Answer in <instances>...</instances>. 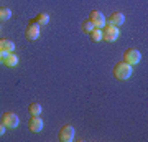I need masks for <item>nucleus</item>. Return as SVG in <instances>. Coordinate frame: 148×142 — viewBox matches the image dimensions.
Instances as JSON below:
<instances>
[{"label":"nucleus","instance_id":"nucleus-10","mask_svg":"<svg viewBox=\"0 0 148 142\" xmlns=\"http://www.w3.org/2000/svg\"><path fill=\"white\" fill-rule=\"evenodd\" d=\"M2 63L8 66V68H15L16 64H18V56H16L15 53H7V56L2 58Z\"/></svg>","mask_w":148,"mask_h":142},{"label":"nucleus","instance_id":"nucleus-14","mask_svg":"<svg viewBox=\"0 0 148 142\" xmlns=\"http://www.w3.org/2000/svg\"><path fill=\"white\" fill-rule=\"evenodd\" d=\"M12 18V10L8 7H0V21H7Z\"/></svg>","mask_w":148,"mask_h":142},{"label":"nucleus","instance_id":"nucleus-2","mask_svg":"<svg viewBox=\"0 0 148 142\" xmlns=\"http://www.w3.org/2000/svg\"><path fill=\"white\" fill-rule=\"evenodd\" d=\"M120 37V30H119V26L112 25V23H106V26L102 28V40H106V42H117Z\"/></svg>","mask_w":148,"mask_h":142},{"label":"nucleus","instance_id":"nucleus-11","mask_svg":"<svg viewBox=\"0 0 148 142\" xmlns=\"http://www.w3.org/2000/svg\"><path fill=\"white\" fill-rule=\"evenodd\" d=\"M0 51H15V43L7 38H0Z\"/></svg>","mask_w":148,"mask_h":142},{"label":"nucleus","instance_id":"nucleus-17","mask_svg":"<svg viewBox=\"0 0 148 142\" xmlns=\"http://www.w3.org/2000/svg\"><path fill=\"white\" fill-rule=\"evenodd\" d=\"M5 124H3V122H2V124H0V136H3V134H5Z\"/></svg>","mask_w":148,"mask_h":142},{"label":"nucleus","instance_id":"nucleus-7","mask_svg":"<svg viewBox=\"0 0 148 142\" xmlns=\"http://www.w3.org/2000/svg\"><path fill=\"white\" fill-rule=\"evenodd\" d=\"M2 122L5 124V127L15 129V127H18V124H20V119H18V116L13 114V112H5L3 117H2Z\"/></svg>","mask_w":148,"mask_h":142},{"label":"nucleus","instance_id":"nucleus-5","mask_svg":"<svg viewBox=\"0 0 148 142\" xmlns=\"http://www.w3.org/2000/svg\"><path fill=\"white\" fill-rule=\"evenodd\" d=\"M89 20L92 21V23H94V26L95 28H104V26H106V17H104V13H101V12L99 10H92L90 12V15H89Z\"/></svg>","mask_w":148,"mask_h":142},{"label":"nucleus","instance_id":"nucleus-4","mask_svg":"<svg viewBox=\"0 0 148 142\" xmlns=\"http://www.w3.org/2000/svg\"><path fill=\"white\" fill-rule=\"evenodd\" d=\"M74 137H76V131H74L73 126H63L59 129V141L61 142H73Z\"/></svg>","mask_w":148,"mask_h":142},{"label":"nucleus","instance_id":"nucleus-12","mask_svg":"<svg viewBox=\"0 0 148 142\" xmlns=\"http://www.w3.org/2000/svg\"><path fill=\"white\" fill-rule=\"evenodd\" d=\"M33 21H35L36 25H40V26H46L48 23H49V15H48V13H40Z\"/></svg>","mask_w":148,"mask_h":142},{"label":"nucleus","instance_id":"nucleus-8","mask_svg":"<svg viewBox=\"0 0 148 142\" xmlns=\"http://www.w3.org/2000/svg\"><path fill=\"white\" fill-rule=\"evenodd\" d=\"M43 119L40 116H32V119L28 121V129L33 132V134H38V132L43 131Z\"/></svg>","mask_w":148,"mask_h":142},{"label":"nucleus","instance_id":"nucleus-19","mask_svg":"<svg viewBox=\"0 0 148 142\" xmlns=\"http://www.w3.org/2000/svg\"><path fill=\"white\" fill-rule=\"evenodd\" d=\"M0 28H2V26H0Z\"/></svg>","mask_w":148,"mask_h":142},{"label":"nucleus","instance_id":"nucleus-9","mask_svg":"<svg viewBox=\"0 0 148 142\" xmlns=\"http://www.w3.org/2000/svg\"><path fill=\"white\" fill-rule=\"evenodd\" d=\"M109 23H112V25H115V26H122L125 23V15L122 12H114L110 15V18H109Z\"/></svg>","mask_w":148,"mask_h":142},{"label":"nucleus","instance_id":"nucleus-16","mask_svg":"<svg viewBox=\"0 0 148 142\" xmlns=\"http://www.w3.org/2000/svg\"><path fill=\"white\" fill-rule=\"evenodd\" d=\"M94 28L95 26H94V23H92L90 20H86L84 23H82V32H86V33H90Z\"/></svg>","mask_w":148,"mask_h":142},{"label":"nucleus","instance_id":"nucleus-6","mask_svg":"<svg viewBox=\"0 0 148 142\" xmlns=\"http://www.w3.org/2000/svg\"><path fill=\"white\" fill-rule=\"evenodd\" d=\"M25 37L30 42H36L38 38H40V25H36L35 21H32L27 26V30H25Z\"/></svg>","mask_w":148,"mask_h":142},{"label":"nucleus","instance_id":"nucleus-1","mask_svg":"<svg viewBox=\"0 0 148 142\" xmlns=\"http://www.w3.org/2000/svg\"><path fill=\"white\" fill-rule=\"evenodd\" d=\"M132 73H133V68L128 63H125V61L117 63L115 66H114V76H115V79L125 81V79H128L132 76Z\"/></svg>","mask_w":148,"mask_h":142},{"label":"nucleus","instance_id":"nucleus-18","mask_svg":"<svg viewBox=\"0 0 148 142\" xmlns=\"http://www.w3.org/2000/svg\"><path fill=\"white\" fill-rule=\"evenodd\" d=\"M0 63H2V55H0Z\"/></svg>","mask_w":148,"mask_h":142},{"label":"nucleus","instance_id":"nucleus-15","mask_svg":"<svg viewBox=\"0 0 148 142\" xmlns=\"http://www.w3.org/2000/svg\"><path fill=\"white\" fill-rule=\"evenodd\" d=\"M89 35H90V38H92V42H95V43L102 42V30L101 28H94Z\"/></svg>","mask_w":148,"mask_h":142},{"label":"nucleus","instance_id":"nucleus-3","mask_svg":"<svg viewBox=\"0 0 148 142\" xmlns=\"http://www.w3.org/2000/svg\"><path fill=\"white\" fill-rule=\"evenodd\" d=\"M123 61L128 63L130 66H135V64H138L142 61V53L138 50H135V48H130V50H127L123 53Z\"/></svg>","mask_w":148,"mask_h":142},{"label":"nucleus","instance_id":"nucleus-13","mask_svg":"<svg viewBox=\"0 0 148 142\" xmlns=\"http://www.w3.org/2000/svg\"><path fill=\"white\" fill-rule=\"evenodd\" d=\"M28 111H30V114H32V116H41L43 106L40 104V103H33V104H30Z\"/></svg>","mask_w":148,"mask_h":142}]
</instances>
